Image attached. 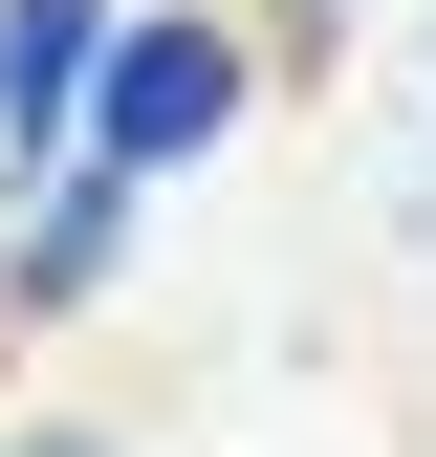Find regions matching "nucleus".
Returning <instances> with one entry per match:
<instances>
[{"instance_id": "1", "label": "nucleus", "mask_w": 436, "mask_h": 457, "mask_svg": "<svg viewBox=\"0 0 436 457\" xmlns=\"http://www.w3.org/2000/svg\"><path fill=\"white\" fill-rule=\"evenodd\" d=\"M218 131H240V44H218V22H109V87H88V153H66V175H131L153 196Z\"/></svg>"}, {"instance_id": "2", "label": "nucleus", "mask_w": 436, "mask_h": 457, "mask_svg": "<svg viewBox=\"0 0 436 457\" xmlns=\"http://www.w3.org/2000/svg\"><path fill=\"white\" fill-rule=\"evenodd\" d=\"M109 22H131V0H0V153H22V175H66V153H88Z\"/></svg>"}, {"instance_id": "3", "label": "nucleus", "mask_w": 436, "mask_h": 457, "mask_svg": "<svg viewBox=\"0 0 436 457\" xmlns=\"http://www.w3.org/2000/svg\"><path fill=\"white\" fill-rule=\"evenodd\" d=\"M109 240H131V175H66V196H44V240H22V305H88Z\"/></svg>"}, {"instance_id": "4", "label": "nucleus", "mask_w": 436, "mask_h": 457, "mask_svg": "<svg viewBox=\"0 0 436 457\" xmlns=\"http://www.w3.org/2000/svg\"><path fill=\"white\" fill-rule=\"evenodd\" d=\"M22 457H109V436H22Z\"/></svg>"}]
</instances>
